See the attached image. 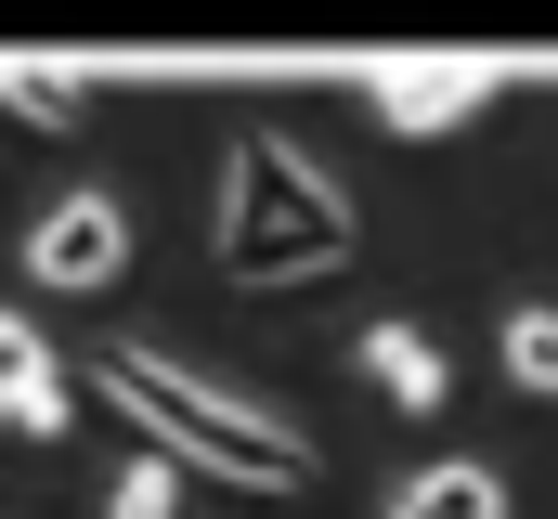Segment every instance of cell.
Masks as SVG:
<instances>
[{
  "mask_svg": "<svg viewBox=\"0 0 558 519\" xmlns=\"http://www.w3.org/2000/svg\"><path fill=\"white\" fill-rule=\"evenodd\" d=\"M92 389L143 429V455H169V468L208 481V494H299V481H312V442L286 429L274 402H234V389L182 377V364L143 351V338H105V351H92Z\"/></svg>",
  "mask_w": 558,
  "mask_h": 519,
  "instance_id": "1",
  "label": "cell"
},
{
  "mask_svg": "<svg viewBox=\"0 0 558 519\" xmlns=\"http://www.w3.org/2000/svg\"><path fill=\"white\" fill-rule=\"evenodd\" d=\"M351 248H364V221H351L338 169H325L312 143H286V130H234L221 195H208V273L247 286V299H274V286L338 273Z\"/></svg>",
  "mask_w": 558,
  "mask_h": 519,
  "instance_id": "2",
  "label": "cell"
},
{
  "mask_svg": "<svg viewBox=\"0 0 558 519\" xmlns=\"http://www.w3.org/2000/svg\"><path fill=\"white\" fill-rule=\"evenodd\" d=\"M118 273H131V208H118L105 182L52 195V208L26 221V286H52V299H105Z\"/></svg>",
  "mask_w": 558,
  "mask_h": 519,
  "instance_id": "3",
  "label": "cell"
},
{
  "mask_svg": "<svg viewBox=\"0 0 558 519\" xmlns=\"http://www.w3.org/2000/svg\"><path fill=\"white\" fill-rule=\"evenodd\" d=\"M494 92H507L494 65H377V79H364L377 130H403V143H428V130H468Z\"/></svg>",
  "mask_w": 558,
  "mask_h": 519,
  "instance_id": "4",
  "label": "cell"
},
{
  "mask_svg": "<svg viewBox=\"0 0 558 519\" xmlns=\"http://www.w3.org/2000/svg\"><path fill=\"white\" fill-rule=\"evenodd\" d=\"M0 429H13V442H65V429H78L65 364L39 351V325H26V312H0Z\"/></svg>",
  "mask_w": 558,
  "mask_h": 519,
  "instance_id": "5",
  "label": "cell"
},
{
  "mask_svg": "<svg viewBox=\"0 0 558 519\" xmlns=\"http://www.w3.org/2000/svg\"><path fill=\"white\" fill-rule=\"evenodd\" d=\"M364 377L390 389V402H403V415H441V402H454V364H441V351H428L416 325H364Z\"/></svg>",
  "mask_w": 558,
  "mask_h": 519,
  "instance_id": "6",
  "label": "cell"
},
{
  "mask_svg": "<svg viewBox=\"0 0 558 519\" xmlns=\"http://www.w3.org/2000/svg\"><path fill=\"white\" fill-rule=\"evenodd\" d=\"M390 519H507V481L454 455V468H416V481L390 494Z\"/></svg>",
  "mask_w": 558,
  "mask_h": 519,
  "instance_id": "7",
  "label": "cell"
},
{
  "mask_svg": "<svg viewBox=\"0 0 558 519\" xmlns=\"http://www.w3.org/2000/svg\"><path fill=\"white\" fill-rule=\"evenodd\" d=\"M78 105H92V79H78V65H0V118H26V130H78Z\"/></svg>",
  "mask_w": 558,
  "mask_h": 519,
  "instance_id": "8",
  "label": "cell"
},
{
  "mask_svg": "<svg viewBox=\"0 0 558 519\" xmlns=\"http://www.w3.org/2000/svg\"><path fill=\"white\" fill-rule=\"evenodd\" d=\"M507 377L533 389V402H558V312H546V299L507 312Z\"/></svg>",
  "mask_w": 558,
  "mask_h": 519,
  "instance_id": "9",
  "label": "cell"
},
{
  "mask_svg": "<svg viewBox=\"0 0 558 519\" xmlns=\"http://www.w3.org/2000/svg\"><path fill=\"white\" fill-rule=\"evenodd\" d=\"M105 519H182V468H169V455H131V468L105 481Z\"/></svg>",
  "mask_w": 558,
  "mask_h": 519,
  "instance_id": "10",
  "label": "cell"
}]
</instances>
